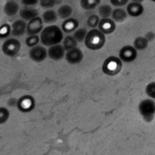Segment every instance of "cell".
<instances>
[{
    "label": "cell",
    "instance_id": "1",
    "mask_svg": "<svg viewBox=\"0 0 155 155\" xmlns=\"http://www.w3.org/2000/svg\"><path fill=\"white\" fill-rule=\"evenodd\" d=\"M40 42L45 47H51L60 44L64 38V33L60 27L57 25H49L40 32Z\"/></svg>",
    "mask_w": 155,
    "mask_h": 155
},
{
    "label": "cell",
    "instance_id": "2",
    "mask_svg": "<svg viewBox=\"0 0 155 155\" xmlns=\"http://www.w3.org/2000/svg\"><path fill=\"white\" fill-rule=\"evenodd\" d=\"M85 46L91 50H100L106 43V35L98 28H91L88 31L84 40Z\"/></svg>",
    "mask_w": 155,
    "mask_h": 155
},
{
    "label": "cell",
    "instance_id": "3",
    "mask_svg": "<svg viewBox=\"0 0 155 155\" xmlns=\"http://www.w3.org/2000/svg\"><path fill=\"white\" fill-rule=\"evenodd\" d=\"M122 68V61L119 57L110 56L107 58L101 67L102 72L108 76H115L118 75Z\"/></svg>",
    "mask_w": 155,
    "mask_h": 155
},
{
    "label": "cell",
    "instance_id": "4",
    "mask_svg": "<svg viewBox=\"0 0 155 155\" xmlns=\"http://www.w3.org/2000/svg\"><path fill=\"white\" fill-rule=\"evenodd\" d=\"M139 111L146 121H150L155 114V101L151 99H146L140 102Z\"/></svg>",
    "mask_w": 155,
    "mask_h": 155
},
{
    "label": "cell",
    "instance_id": "5",
    "mask_svg": "<svg viewBox=\"0 0 155 155\" xmlns=\"http://www.w3.org/2000/svg\"><path fill=\"white\" fill-rule=\"evenodd\" d=\"M21 48V44L17 38H8L2 45V51L8 57L16 56Z\"/></svg>",
    "mask_w": 155,
    "mask_h": 155
},
{
    "label": "cell",
    "instance_id": "6",
    "mask_svg": "<svg viewBox=\"0 0 155 155\" xmlns=\"http://www.w3.org/2000/svg\"><path fill=\"white\" fill-rule=\"evenodd\" d=\"M36 106V101L35 99L30 95H24L20 97L17 101V108L19 111L28 113L34 110Z\"/></svg>",
    "mask_w": 155,
    "mask_h": 155
},
{
    "label": "cell",
    "instance_id": "7",
    "mask_svg": "<svg viewBox=\"0 0 155 155\" xmlns=\"http://www.w3.org/2000/svg\"><path fill=\"white\" fill-rule=\"evenodd\" d=\"M28 56H29V58L33 60L34 62L40 63L46 60V58H48V49L43 45L42 46L37 45L35 47L30 48Z\"/></svg>",
    "mask_w": 155,
    "mask_h": 155
},
{
    "label": "cell",
    "instance_id": "8",
    "mask_svg": "<svg viewBox=\"0 0 155 155\" xmlns=\"http://www.w3.org/2000/svg\"><path fill=\"white\" fill-rule=\"evenodd\" d=\"M138 57V51L133 46L126 45L122 47L119 52V58L122 62L130 63L134 61Z\"/></svg>",
    "mask_w": 155,
    "mask_h": 155
},
{
    "label": "cell",
    "instance_id": "9",
    "mask_svg": "<svg viewBox=\"0 0 155 155\" xmlns=\"http://www.w3.org/2000/svg\"><path fill=\"white\" fill-rule=\"evenodd\" d=\"M44 28V22L42 20V18L36 17L33 19L29 20L27 23V34L28 36L31 35H38Z\"/></svg>",
    "mask_w": 155,
    "mask_h": 155
},
{
    "label": "cell",
    "instance_id": "10",
    "mask_svg": "<svg viewBox=\"0 0 155 155\" xmlns=\"http://www.w3.org/2000/svg\"><path fill=\"white\" fill-rule=\"evenodd\" d=\"M83 58H84V55H83L82 50L78 47L66 51V54H65V59L67 60L68 63L71 65L80 64L83 60Z\"/></svg>",
    "mask_w": 155,
    "mask_h": 155
},
{
    "label": "cell",
    "instance_id": "11",
    "mask_svg": "<svg viewBox=\"0 0 155 155\" xmlns=\"http://www.w3.org/2000/svg\"><path fill=\"white\" fill-rule=\"evenodd\" d=\"M65 54H66V50L61 44H57V45L48 47V57L54 61L61 60L63 58H65Z\"/></svg>",
    "mask_w": 155,
    "mask_h": 155
},
{
    "label": "cell",
    "instance_id": "12",
    "mask_svg": "<svg viewBox=\"0 0 155 155\" xmlns=\"http://www.w3.org/2000/svg\"><path fill=\"white\" fill-rule=\"evenodd\" d=\"M98 29H100L104 35H110L113 33L116 29V23L110 18H101L98 25Z\"/></svg>",
    "mask_w": 155,
    "mask_h": 155
},
{
    "label": "cell",
    "instance_id": "13",
    "mask_svg": "<svg viewBox=\"0 0 155 155\" xmlns=\"http://www.w3.org/2000/svg\"><path fill=\"white\" fill-rule=\"evenodd\" d=\"M27 32V22L23 19H18L11 25V35L19 38Z\"/></svg>",
    "mask_w": 155,
    "mask_h": 155
},
{
    "label": "cell",
    "instance_id": "14",
    "mask_svg": "<svg viewBox=\"0 0 155 155\" xmlns=\"http://www.w3.org/2000/svg\"><path fill=\"white\" fill-rule=\"evenodd\" d=\"M80 22L75 18H68L67 19H64L63 23L61 24V29L63 33L70 34L73 33L77 28H79Z\"/></svg>",
    "mask_w": 155,
    "mask_h": 155
},
{
    "label": "cell",
    "instance_id": "15",
    "mask_svg": "<svg viewBox=\"0 0 155 155\" xmlns=\"http://www.w3.org/2000/svg\"><path fill=\"white\" fill-rule=\"evenodd\" d=\"M126 11L128 13V16H130L132 18H138L143 14L144 8L141 3L130 2L127 4Z\"/></svg>",
    "mask_w": 155,
    "mask_h": 155
},
{
    "label": "cell",
    "instance_id": "16",
    "mask_svg": "<svg viewBox=\"0 0 155 155\" xmlns=\"http://www.w3.org/2000/svg\"><path fill=\"white\" fill-rule=\"evenodd\" d=\"M39 12L37 8H33V7H25L22 9L19 10V16L21 18V19L25 20L26 22L33 19L36 17H38Z\"/></svg>",
    "mask_w": 155,
    "mask_h": 155
},
{
    "label": "cell",
    "instance_id": "17",
    "mask_svg": "<svg viewBox=\"0 0 155 155\" xmlns=\"http://www.w3.org/2000/svg\"><path fill=\"white\" fill-rule=\"evenodd\" d=\"M19 5L16 0H8L4 6V13L8 17H14L19 12Z\"/></svg>",
    "mask_w": 155,
    "mask_h": 155
},
{
    "label": "cell",
    "instance_id": "18",
    "mask_svg": "<svg viewBox=\"0 0 155 155\" xmlns=\"http://www.w3.org/2000/svg\"><path fill=\"white\" fill-rule=\"evenodd\" d=\"M111 19L116 23V22H123L127 19L128 18V13L126 11V9L122 8H117L115 9L112 10L111 13Z\"/></svg>",
    "mask_w": 155,
    "mask_h": 155
},
{
    "label": "cell",
    "instance_id": "19",
    "mask_svg": "<svg viewBox=\"0 0 155 155\" xmlns=\"http://www.w3.org/2000/svg\"><path fill=\"white\" fill-rule=\"evenodd\" d=\"M58 18V14L53 9H48L42 15V20L46 24H53L57 22Z\"/></svg>",
    "mask_w": 155,
    "mask_h": 155
},
{
    "label": "cell",
    "instance_id": "20",
    "mask_svg": "<svg viewBox=\"0 0 155 155\" xmlns=\"http://www.w3.org/2000/svg\"><path fill=\"white\" fill-rule=\"evenodd\" d=\"M73 13V8L69 5H62L58 8L57 14L58 17L61 19H67L71 17Z\"/></svg>",
    "mask_w": 155,
    "mask_h": 155
},
{
    "label": "cell",
    "instance_id": "21",
    "mask_svg": "<svg viewBox=\"0 0 155 155\" xmlns=\"http://www.w3.org/2000/svg\"><path fill=\"white\" fill-rule=\"evenodd\" d=\"M149 41L145 38V37H137L133 41V47L137 51L144 50L148 48Z\"/></svg>",
    "mask_w": 155,
    "mask_h": 155
},
{
    "label": "cell",
    "instance_id": "22",
    "mask_svg": "<svg viewBox=\"0 0 155 155\" xmlns=\"http://www.w3.org/2000/svg\"><path fill=\"white\" fill-rule=\"evenodd\" d=\"M62 46L65 48V50L68 51L69 49H72V48H76L78 46V42L73 38V36L68 35V36H67V37H65L63 38V40H62Z\"/></svg>",
    "mask_w": 155,
    "mask_h": 155
},
{
    "label": "cell",
    "instance_id": "23",
    "mask_svg": "<svg viewBox=\"0 0 155 155\" xmlns=\"http://www.w3.org/2000/svg\"><path fill=\"white\" fill-rule=\"evenodd\" d=\"M101 0H81V7L85 10H93L100 4Z\"/></svg>",
    "mask_w": 155,
    "mask_h": 155
},
{
    "label": "cell",
    "instance_id": "24",
    "mask_svg": "<svg viewBox=\"0 0 155 155\" xmlns=\"http://www.w3.org/2000/svg\"><path fill=\"white\" fill-rule=\"evenodd\" d=\"M112 8L110 5L108 4H104V5H101L100 6L99 9H98V12H99V17L101 18H110L111 16V13H112Z\"/></svg>",
    "mask_w": 155,
    "mask_h": 155
},
{
    "label": "cell",
    "instance_id": "25",
    "mask_svg": "<svg viewBox=\"0 0 155 155\" xmlns=\"http://www.w3.org/2000/svg\"><path fill=\"white\" fill-rule=\"evenodd\" d=\"M88 34V30L84 28H77L74 32H73V38L77 40L78 43H81V42H84L86 36Z\"/></svg>",
    "mask_w": 155,
    "mask_h": 155
},
{
    "label": "cell",
    "instance_id": "26",
    "mask_svg": "<svg viewBox=\"0 0 155 155\" xmlns=\"http://www.w3.org/2000/svg\"><path fill=\"white\" fill-rule=\"evenodd\" d=\"M62 0H39V5L42 8L51 9L58 4H59Z\"/></svg>",
    "mask_w": 155,
    "mask_h": 155
},
{
    "label": "cell",
    "instance_id": "27",
    "mask_svg": "<svg viewBox=\"0 0 155 155\" xmlns=\"http://www.w3.org/2000/svg\"><path fill=\"white\" fill-rule=\"evenodd\" d=\"M100 20H101V18L99 17V15H96V14L91 15L87 19V25L91 28H97L100 23Z\"/></svg>",
    "mask_w": 155,
    "mask_h": 155
},
{
    "label": "cell",
    "instance_id": "28",
    "mask_svg": "<svg viewBox=\"0 0 155 155\" xmlns=\"http://www.w3.org/2000/svg\"><path fill=\"white\" fill-rule=\"evenodd\" d=\"M40 42V38L38 35H31V36H28L27 38H26V45L28 47V48H32V47H35L37 45H38V43Z\"/></svg>",
    "mask_w": 155,
    "mask_h": 155
},
{
    "label": "cell",
    "instance_id": "29",
    "mask_svg": "<svg viewBox=\"0 0 155 155\" xmlns=\"http://www.w3.org/2000/svg\"><path fill=\"white\" fill-rule=\"evenodd\" d=\"M11 35V26L3 24L0 26V38H8Z\"/></svg>",
    "mask_w": 155,
    "mask_h": 155
},
{
    "label": "cell",
    "instance_id": "30",
    "mask_svg": "<svg viewBox=\"0 0 155 155\" xmlns=\"http://www.w3.org/2000/svg\"><path fill=\"white\" fill-rule=\"evenodd\" d=\"M145 92L150 99L155 100V81H151L147 84L145 88Z\"/></svg>",
    "mask_w": 155,
    "mask_h": 155
},
{
    "label": "cell",
    "instance_id": "31",
    "mask_svg": "<svg viewBox=\"0 0 155 155\" xmlns=\"http://www.w3.org/2000/svg\"><path fill=\"white\" fill-rule=\"evenodd\" d=\"M9 110L5 107H0V124H4L9 119Z\"/></svg>",
    "mask_w": 155,
    "mask_h": 155
},
{
    "label": "cell",
    "instance_id": "32",
    "mask_svg": "<svg viewBox=\"0 0 155 155\" xmlns=\"http://www.w3.org/2000/svg\"><path fill=\"white\" fill-rule=\"evenodd\" d=\"M110 2L116 8H121L129 3V0H110Z\"/></svg>",
    "mask_w": 155,
    "mask_h": 155
},
{
    "label": "cell",
    "instance_id": "33",
    "mask_svg": "<svg viewBox=\"0 0 155 155\" xmlns=\"http://www.w3.org/2000/svg\"><path fill=\"white\" fill-rule=\"evenodd\" d=\"M39 3V0H21V4L24 7H34Z\"/></svg>",
    "mask_w": 155,
    "mask_h": 155
},
{
    "label": "cell",
    "instance_id": "34",
    "mask_svg": "<svg viewBox=\"0 0 155 155\" xmlns=\"http://www.w3.org/2000/svg\"><path fill=\"white\" fill-rule=\"evenodd\" d=\"M145 38L149 41V42H150V41H153L154 39H155V33L154 32H152V31H149V32H147L146 34H145Z\"/></svg>",
    "mask_w": 155,
    "mask_h": 155
},
{
    "label": "cell",
    "instance_id": "35",
    "mask_svg": "<svg viewBox=\"0 0 155 155\" xmlns=\"http://www.w3.org/2000/svg\"><path fill=\"white\" fill-rule=\"evenodd\" d=\"M144 0H131V2H136V3H142Z\"/></svg>",
    "mask_w": 155,
    "mask_h": 155
},
{
    "label": "cell",
    "instance_id": "36",
    "mask_svg": "<svg viewBox=\"0 0 155 155\" xmlns=\"http://www.w3.org/2000/svg\"><path fill=\"white\" fill-rule=\"evenodd\" d=\"M150 1H152V2H154V3H155V0H150Z\"/></svg>",
    "mask_w": 155,
    "mask_h": 155
},
{
    "label": "cell",
    "instance_id": "37",
    "mask_svg": "<svg viewBox=\"0 0 155 155\" xmlns=\"http://www.w3.org/2000/svg\"><path fill=\"white\" fill-rule=\"evenodd\" d=\"M16 1H17V0H16Z\"/></svg>",
    "mask_w": 155,
    "mask_h": 155
}]
</instances>
